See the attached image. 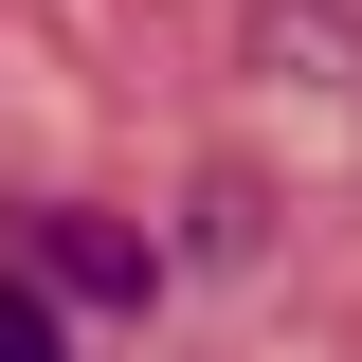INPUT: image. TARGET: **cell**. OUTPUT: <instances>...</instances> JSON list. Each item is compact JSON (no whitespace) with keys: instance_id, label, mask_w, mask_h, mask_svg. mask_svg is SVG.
<instances>
[{"instance_id":"7a4b0ae2","label":"cell","mask_w":362,"mask_h":362,"mask_svg":"<svg viewBox=\"0 0 362 362\" xmlns=\"http://www.w3.org/2000/svg\"><path fill=\"white\" fill-rule=\"evenodd\" d=\"M0 362H73V344H54V290H37V272H0Z\"/></svg>"},{"instance_id":"6da1fadb","label":"cell","mask_w":362,"mask_h":362,"mask_svg":"<svg viewBox=\"0 0 362 362\" xmlns=\"http://www.w3.org/2000/svg\"><path fill=\"white\" fill-rule=\"evenodd\" d=\"M37 272L90 290V308H145V235L127 218H73V199H54V218H37Z\"/></svg>"}]
</instances>
